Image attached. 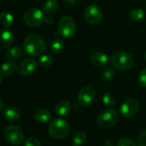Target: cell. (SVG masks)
Masks as SVG:
<instances>
[{
    "label": "cell",
    "mask_w": 146,
    "mask_h": 146,
    "mask_svg": "<svg viewBox=\"0 0 146 146\" xmlns=\"http://www.w3.org/2000/svg\"><path fill=\"white\" fill-rule=\"evenodd\" d=\"M23 47L27 54L37 56L43 54L46 50V42L40 35L31 33L26 37Z\"/></svg>",
    "instance_id": "1"
},
{
    "label": "cell",
    "mask_w": 146,
    "mask_h": 146,
    "mask_svg": "<svg viewBox=\"0 0 146 146\" xmlns=\"http://www.w3.org/2000/svg\"><path fill=\"white\" fill-rule=\"evenodd\" d=\"M48 133L50 136L55 139H63L66 138L70 133V125L63 119H54L49 123Z\"/></svg>",
    "instance_id": "2"
},
{
    "label": "cell",
    "mask_w": 146,
    "mask_h": 146,
    "mask_svg": "<svg viewBox=\"0 0 146 146\" xmlns=\"http://www.w3.org/2000/svg\"><path fill=\"white\" fill-rule=\"evenodd\" d=\"M112 66L119 70H128L134 65V59L131 54L126 51L114 53L111 59Z\"/></svg>",
    "instance_id": "3"
},
{
    "label": "cell",
    "mask_w": 146,
    "mask_h": 146,
    "mask_svg": "<svg viewBox=\"0 0 146 146\" xmlns=\"http://www.w3.org/2000/svg\"><path fill=\"white\" fill-rule=\"evenodd\" d=\"M119 118L120 115L118 111L113 108H109L100 113L97 118V122L102 128H111L118 123Z\"/></svg>",
    "instance_id": "4"
},
{
    "label": "cell",
    "mask_w": 146,
    "mask_h": 146,
    "mask_svg": "<svg viewBox=\"0 0 146 146\" xmlns=\"http://www.w3.org/2000/svg\"><path fill=\"white\" fill-rule=\"evenodd\" d=\"M44 14L37 8H30L23 15L24 23L31 28H36L44 22Z\"/></svg>",
    "instance_id": "5"
},
{
    "label": "cell",
    "mask_w": 146,
    "mask_h": 146,
    "mask_svg": "<svg viewBox=\"0 0 146 146\" xmlns=\"http://www.w3.org/2000/svg\"><path fill=\"white\" fill-rule=\"evenodd\" d=\"M3 137L9 145H19L24 140V133L21 127L10 125L4 128Z\"/></svg>",
    "instance_id": "6"
},
{
    "label": "cell",
    "mask_w": 146,
    "mask_h": 146,
    "mask_svg": "<svg viewBox=\"0 0 146 146\" xmlns=\"http://www.w3.org/2000/svg\"><path fill=\"white\" fill-rule=\"evenodd\" d=\"M77 31V25L74 20L68 16H62L58 22V32L59 33L65 38L72 37Z\"/></svg>",
    "instance_id": "7"
},
{
    "label": "cell",
    "mask_w": 146,
    "mask_h": 146,
    "mask_svg": "<svg viewBox=\"0 0 146 146\" xmlns=\"http://www.w3.org/2000/svg\"><path fill=\"white\" fill-rule=\"evenodd\" d=\"M83 16L88 23L91 25H96L102 21L103 15L99 6L95 4H89L84 9Z\"/></svg>",
    "instance_id": "8"
},
{
    "label": "cell",
    "mask_w": 146,
    "mask_h": 146,
    "mask_svg": "<svg viewBox=\"0 0 146 146\" xmlns=\"http://www.w3.org/2000/svg\"><path fill=\"white\" fill-rule=\"evenodd\" d=\"M96 98V91L92 86H86L81 88L78 93L77 100L81 106L88 107L89 106Z\"/></svg>",
    "instance_id": "9"
},
{
    "label": "cell",
    "mask_w": 146,
    "mask_h": 146,
    "mask_svg": "<svg viewBox=\"0 0 146 146\" xmlns=\"http://www.w3.org/2000/svg\"><path fill=\"white\" fill-rule=\"evenodd\" d=\"M139 110V104L135 99H127L120 106V113L123 116L130 118L135 115Z\"/></svg>",
    "instance_id": "10"
},
{
    "label": "cell",
    "mask_w": 146,
    "mask_h": 146,
    "mask_svg": "<svg viewBox=\"0 0 146 146\" xmlns=\"http://www.w3.org/2000/svg\"><path fill=\"white\" fill-rule=\"evenodd\" d=\"M38 62L31 57L25 58L22 60L18 67V70L21 75L22 76H28L31 75L37 68Z\"/></svg>",
    "instance_id": "11"
},
{
    "label": "cell",
    "mask_w": 146,
    "mask_h": 146,
    "mask_svg": "<svg viewBox=\"0 0 146 146\" xmlns=\"http://www.w3.org/2000/svg\"><path fill=\"white\" fill-rule=\"evenodd\" d=\"M14 41L13 33L9 28L0 29V50L9 48Z\"/></svg>",
    "instance_id": "12"
},
{
    "label": "cell",
    "mask_w": 146,
    "mask_h": 146,
    "mask_svg": "<svg viewBox=\"0 0 146 146\" xmlns=\"http://www.w3.org/2000/svg\"><path fill=\"white\" fill-rule=\"evenodd\" d=\"M90 61L94 66L97 68H104L108 63V57L107 54L101 51H96L91 55Z\"/></svg>",
    "instance_id": "13"
},
{
    "label": "cell",
    "mask_w": 146,
    "mask_h": 146,
    "mask_svg": "<svg viewBox=\"0 0 146 146\" xmlns=\"http://www.w3.org/2000/svg\"><path fill=\"white\" fill-rule=\"evenodd\" d=\"M17 70H18L17 65L11 61L3 62L0 68L1 74L3 76H5V77H9V76L14 75L17 72Z\"/></svg>",
    "instance_id": "14"
},
{
    "label": "cell",
    "mask_w": 146,
    "mask_h": 146,
    "mask_svg": "<svg viewBox=\"0 0 146 146\" xmlns=\"http://www.w3.org/2000/svg\"><path fill=\"white\" fill-rule=\"evenodd\" d=\"M3 117L9 121H15L20 118L21 113L17 107L15 106H8L4 109L3 113Z\"/></svg>",
    "instance_id": "15"
},
{
    "label": "cell",
    "mask_w": 146,
    "mask_h": 146,
    "mask_svg": "<svg viewBox=\"0 0 146 146\" xmlns=\"http://www.w3.org/2000/svg\"><path fill=\"white\" fill-rule=\"evenodd\" d=\"M71 112V104L66 100L59 101L55 106V113L59 116H66Z\"/></svg>",
    "instance_id": "16"
},
{
    "label": "cell",
    "mask_w": 146,
    "mask_h": 146,
    "mask_svg": "<svg viewBox=\"0 0 146 146\" xmlns=\"http://www.w3.org/2000/svg\"><path fill=\"white\" fill-rule=\"evenodd\" d=\"M59 3L56 0H46L43 3L42 9L46 15H52L55 13L58 9Z\"/></svg>",
    "instance_id": "17"
},
{
    "label": "cell",
    "mask_w": 146,
    "mask_h": 146,
    "mask_svg": "<svg viewBox=\"0 0 146 146\" xmlns=\"http://www.w3.org/2000/svg\"><path fill=\"white\" fill-rule=\"evenodd\" d=\"M34 117H35L36 121H38L39 122L45 123V122H47V121H49L51 120L52 115H51V113L47 110H46V109H40V110H38L35 112Z\"/></svg>",
    "instance_id": "18"
},
{
    "label": "cell",
    "mask_w": 146,
    "mask_h": 146,
    "mask_svg": "<svg viewBox=\"0 0 146 146\" xmlns=\"http://www.w3.org/2000/svg\"><path fill=\"white\" fill-rule=\"evenodd\" d=\"M22 55V50L20 47L15 46V47H11L9 48L5 54L6 58H8L9 61H15L18 58L21 57V56Z\"/></svg>",
    "instance_id": "19"
},
{
    "label": "cell",
    "mask_w": 146,
    "mask_h": 146,
    "mask_svg": "<svg viewBox=\"0 0 146 146\" xmlns=\"http://www.w3.org/2000/svg\"><path fill=\"white\" fill-rule=\"evenodd\" d=\"M13 21H14V18L10 13L9 12L0 13V24L3 27L9 28L13 25Z\"/></svg>",
    "instance_id": "20"
},
{
    "label": "cell",
    "mask_w": 146,
    "mask_h": 146,
    "mask_svg": "<svg viewBox=\"0 0 146 146\" xmlns=\"http://www.w3.org/2000/svg\"><path fill=\"white\" fill-rule=\"evenodd\" d=\"M64 49V42L61 38H56L52 39L50 43V50L52 53L58 54L60 53Z\"/></svg>",
    "instance_id": "21"
},
{
    "label": "cell",
    "mask_w": 146,
    "mask_h": 146,
    "mask_svg": "<svg viewBox=\"0 0 146 146\" xmlns=\"http://www.w3.org/2000/svg\"><path fill=\"white\" fill-rule=\"evenodd\" d=\"M102 102L108 107H113L116 103V97L112 92H106L103 94Z\"/></svg>",
    "instance_id": "22"
},
{
    "label": "cell",
    "mask_w": 146,
    "mask_h": 146,
    "mask_svg": "<svg viewBox=\"0 0 146 146\" xmlns=\"http://www.w3.org/2000/svg\"><path fill=\"white\" fill-rule=\"evenodd\" d=\"M86 140V135L83 132H78L73 136L72 143L74 146H82Z\"/></svg>",
    "instance_id": "23"
},
{
    "label": "cell",
    "mask_w": 146,
    "mask_h": 146,
    "mask_svg": "<svg viewBox=\"0 0 146 146\" xmlns=\"http://www.w3.org/2000/svg\"><path fill=\"white\" fill-rule=\"evenodd\" d=\"M145 10L142 9H135L133 10H132L129 14L130 18L134 21H139L140 20H142L145 17Z\"/></svg>",
    "instance_id": "24"
},
{
    "label": "cell",
    "mask_w": 146,
    "mask_h": 146,
    "mask_svg": "<svg viewBox=\"0 0 146 146\" xmlns=\"http://www.w3.org/2000/svg\"><path fill=\"white\" fill-rule=\"evenodd\" d=\"M52 62H53V58L52 56H50L48 54L42 55L39 58V61H38V63L41 67H44V68H47V67L51 66L52 64Z\"/></svg>",
    "instance_id": "25"
},
{
    "label": "cell",
    "mask_w": 146,
    "mask_h": 146,
    "mask_svg": "<svg viewBox=\"0 0 146 146\" xmlns=\"http://www.w3.org/2000/svg\"><path fill=\"white\" fill-rule=\"evenodd\" d=\"M102 79L106 81H110L112 80L114 76H115V71L113 68H107L102 71Z\"/></svg>",
    "instance_id": "26"
},
{
    "label": "cell",
    "mask_w": 146,
    "mask_h": 146,
    "mask_svg": "<svg viewBox=\"0 0 146 146\" xmlns=\"http://www.w3.org/2000/svg\"><path fill=\"white\" fill-rule=\"evenodd\" d=\"M24 146H40V141L37 138L30 137L25 140Z\"/></svg>",
    "instance_id": "27"
},
{
    "label": "cell",
    "mask_w": 146,
    "mask_h": 146,
    "mask_svg": "<svg viewBox=\"0 0 146 146\" xmlns=\"http://www.w3.org/2000/svg\"><path fill=\"white\" fill-rule=\"evenodd\" d=\"M117 146H137L136 144L129 139H121L119 140Z\"/></svg>",
    "instance_id": "28"
},
{
    "label": "cell",
    "mask_w": 146,
    "mask_h": 146,
    "mask_svg": "<svg viewBox=\"0 0 146 146\" xmlns=\"http://www.w3.org/2000/svg\"><path fill=\"white\" fill-rule=\"evenodd\" d=\"M138 146H146V130L143 131L138 138Z\"/></svg>",
    "instance_id": "29"
},
{
    "label": "cell",
    "mask_w": 146,
    "mask_h": 146,
    "mask_svg": "<svg viewBox=\"0 0 146 146\" xmlns=\"http://www.w3.org/2000/svg\"><path fill=\"white\" fill-rule=\"evenodd\" d=\"M139 80L140 85H141L144 88H146V68L143 69V70L140 72L139 76Z\"/></svg>",
    "instance_id": "30"
},
{
    "label": "cell",
    "mask_w": 146,
    "mask_h": 146,
    "mask_svg": "<svg viewBox=\"0 0 146 146\" xmlns=\"http://www.w3.org/2000/svg\"><path fill=\"white\" fill-rule=\"evenodd\" d=\"M44 22L47 25H51L53 23V18L51 16V15H47L44 17Z\"/></svg>",
    "instance_id": "31"
},
{
    "label": "cell",
    "mask_w": 146,
    "mask_h": 146,
    "mask_svg": "<svg viewBox=\"0 0 146 146\" xmlns=\"http://www.w3.org/2000/svg\"><path fill=\"white\" fill-rule=\"evenodd\" d=\"M63 2L68 6H71L76 3V0H63Z\"/></svg>",
    "instance_id": "32"
},
{
    "label": "cell",
    "mask_w": 146,
    "mask_h": 146,
    "mask_svg": "<svg viewBox=\"0 0 146 146\" xmlns=\"http://www.w3.org/2000/svg\"><path fill=\"white\" fill-rule=\"evenodd\" d=\"M103 146H113V144H112V142H111L110 140L107 139V140L104 142V145H103Z\"/></svg>",
    "instance_id": "33"
},
{
    "label": "cell",
    "mask_w": 146,
    "mask_h": 146,
    "mask_svg": "<svg viewBox=\"0 0 146 146\" xmlns=\"http://www.w3.org/2000/svg\"><path fill=\"white\" fill-rule=\"evenodd\" d=\"M3 109V102L2 98H0V112L2 111Z\"/></svg>",
    "instance_id": "34"
},
{
    "label": "cell",
    "mask_w": 146,
    "mask_h": 146,
    "mask_svg": "<svg viewBox=\"0 0 146 146\" xmlns=\"http://www.w3.org/2000/svg\"><path fill=\"white\" fill-rule=\"evenodd\" d=\"M2 79H3V75H2L1 73H0V83H1V81H2Z\"/></svg>",
    "instance_id": "35"
},
{
    "label": "cell",
    "mask_w": 146,
    "mask_h": 146,
    "mask_svg": "<svg viewBox=\"0 0 146 146\" xmlns=\"http://www.w3.org/2000/svg\"><path fill=\"white\" fill-rule=\"evenodd\" d=\"M145 60H146V52H145Z\"/></svg>",
    "instance_id": "36"
}]
</instances>
